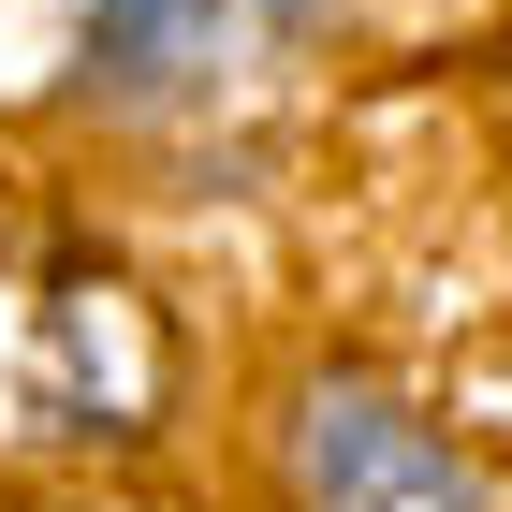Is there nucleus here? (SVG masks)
I'll return each mask as SVG.
<instances>
[{
  "mask_svg": "<svg viewBox=\"0 0 512 512\" xmlns=\"http://www.w3.org/2000/svg\"><path fill=\"white\" fill-rule=\"evenodd\" d=\"M161 322L103 264H0V454H132L161 425Z\"/></svg>",
  "mask_w": 512,
  "mask_h": 512,
  "instance_id": "nucleus-1",
  "label": "nucleus"
},
{
  "mask_svg": "<svg viewBox=\"0 0 512 512\" xmlns=\"http://www.w3.org/2000/svg\"><path fill=\"white\" fill-rule=\"evenodd\" d=\"M337 30V0H88L74 30V103L132 132H176V118H220L278 59H308Z\"/></svg>",
  "mask_w": 512,
  "mask_h": 512,
  "instance_id": "nucleus-2",
  "label": "nucleus"
},
{
  "mask_svg": "<svg viewBox=\"0 0 512 512\" xmlns=\"http://www.w3.org/2000/svg\"><path fill=\"white\" fill-rule=\"evenodd\" d=\"M278 454H293V498L308 512H498V483H483L410 395H381L366 366H322V381L293 395Z\"/></svg>",
  "mask_w": 512,
  "mask_h": 512,
  "instance_id": "nucleus-3",
  "label": "nucleus"
}]
</instances>
